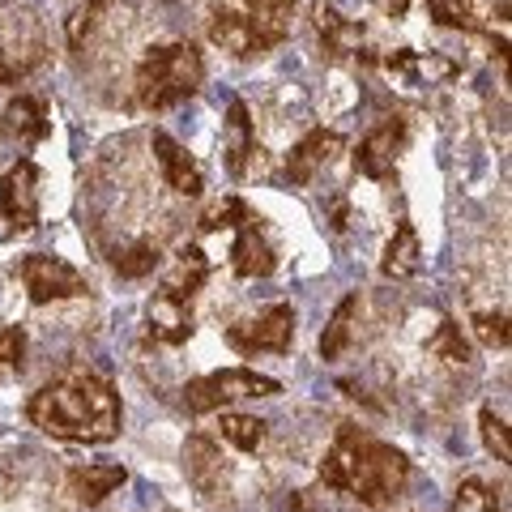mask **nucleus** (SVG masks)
Listing matches in <instances>:
<instances>
[{"instance_id": "1", "label": "nucleus", "mask_w": 512, "mask_h": 512, "mask_svg": "<svg viewBox=\"0 0 512 512\" xmlns=\"http://www.w3.org/2000/svg\"><path fill=\"white\" fill-rule=\"evenodd\" d=\"M26 419L64 444H107L120 436V393L94 372L60 376L26 402Z\"/></svg>"}, {"instance_id": "2", "label": "nucleus", "mask_w": 512, "mask_h": 512, "mask_svg": "<svg viewBox=\"0 0 512 512\" xmlns=\"http://www.w3.org/2000/svg\"><path fill=\"white\" fill-rule=\"evenodd\" d=\"M320 483L329 491L355 495L367 508H384L410 483V461L402 448L376 440L372 431H363L355 423H342L333 431V444L325 461H320Z\"/></svg>"}, {"instance_id": "3", "label": "nucleus", "mask_w": 512, "mask_h": 512, "mask_svg": "<svg viewBox=\"0 0 512 512\" xmlns=\"http://www.w3.org/2000/svg\"><path fill=\"white\" fill-rule=\"evenodd\" d=\"M205 82V60L197 52V43L188 39H175L163 47H150L137 64V77H133V94L146 111H167V107H180L188 103L192 94L201 90Z\"/></svg>"}, {"instance_id": "4", "label": "nucleus", "mask_w": 512, "mask_h": 512, "mask_svg": "<svg viewBox=\"0 0 512 512\" xmlns=\"http://www.w3.org/2000/svg\"><path fill=\"white\" fill-rule=\"evenodd\" d=\"M282 384L274 376H261L252 367H222V372L197 376L184 384V406L192 414H214L231 402H244V397H278Z\"/></svg>"}, {"instance_id": "5", "label": "nucleus", "mask_w": 512, "mask_h": 512, "mask_svg": "<svg viewBox=\"0 0 512 512\" xmlns=\"http://www.w3.org/2000/svg\"><path fill=\"white\" fill-rule=\"evenodd\" d=\"M18 278L26 286V299L43 308V303H64L90 291L86 274L77 265H69L64 256H47V252H30L18 261Z\"/></svg>"}, {"instance_id": "6", "label": "nucleus", "mask_w": 512, "mask_h": 512, "mask_svg": "<svg viewBox=\"0 0 512 512\" xmlns=\"http://www.w3.org/2000/svg\"><path fill=\"white\" fill-rule=\"evenodd\" d=\"M227 346L239 350V355H286L295 342V308L291 303H274V308L256 312L239 325H227Z\"/></svg>"}, {"instance_id": "7", "label": "nucleus", "mask_w": 512, "mask_h": 512, "mask_svg": "<svg viewBox=\"0 0 512 512\" xmlns=\"http://www.w3.org/2000/svg\"><path fill=\"white\" fill-rule=\"evenodd\" d=\"M39 167L22 158L0 175V222L5 231H35L39 227Z\"/></svg>"}, {"instance_id": "8", "label": "nucleus", "mask_w": 512, "mask_h": 512, "mask_svg": "<svg viewBox=\"0 0 512 512\" xmlns=\"http://www.w3.org/2000/svg\"><path fill=\"white\" fill-rule=\"evenodd\" d=\"M406 141H410V124H406L402 116L380 120L372 133L359 141V150H355V171L367 175V180H376V184H389L397 158H402V150H406Z\"/></svg>"}, {"instance_id": "9", "label": "nucleus", "mask_w": 512, "mask_h": 512, "mask_svg": "<svg viewBox=\"0 0 512 512\" xmlns=\"http://www.w3.org/2000/svg\"><path fill=\"white\" fill-rule=\"evenodd\" d=\"M231 269L239 278H269L278 269V252H274V239H269V231H265V218H256L252 210L235 227Z\"/></svg>"}, {"instance_id": "10", "label": "nucleus", "mask_w": 512, "mask_h": 512, "mask_svg": "<svg viewBox=\"0 0 512 512\" xmlns=\"http://www.w3.org/2000/svg\"><path fill=\"white\" fill-rule=\"evenodd\" d=\"M210 39L222 47V52H231L235 60H256V56H265L269 47H278L248 13H235V9H214Z\"/></svg>"}, {"instance_id": "11", "label": "nucleus", "mask_w": 512, "mask_h": 512, "mask_svg": "<svg viewBox=\"0 0 512 512\" xmlns=\"http://www.w3.org/2000/svg\"><path fill=\"white\" fill-rule=\"evenodd\" d=\"M384 73H393L397 82L406 86H440V82H453L461 73V64L444 52H410V47H397V52L380 56Z\"/></svg>"}, {"instance_id": "12", "label": "nucleus", "mask_w": 512, "mask_h": 512, "mask_svg": "<svg viewBox=\"0 0 512 512\" xmlns=\"http://www.w3.org/2000/svg\"><path fill=\"white\" fill-rule=\"evenodd\" d=\"M150 150L158 158V171H163L167 188H175L180 197H201V192H205V171H201L197 158L180 146V141H175L171 133H163V128H154V133H150Z\"/></svg>"}, {"instance_id": "13", "label": "nucleus", "mask_w": 512, "mask_h": 512, "mask_svg": "<svg viewBox=\"0 0 512 512\" xmlns=\"http://www.w3.org/2000/svg\"><path fill=\"white\" fill-rule=\"evenodd\" d=\"M184 474H188V483L205 495V500L222 495V487H227V478H231V466H227V453L218 448V440L188 436V444H184Z\"/></svg>"}, {"instance_id": "14", "label": "nucleus", "mask_w": 512, "mask_h": 512, "mask_svg": "<svg viewBox=\"0 0 512 512\" xmlns=\"http://www.w3.org/2000/svg\"><path fill=\"white\" fill-rule=\"evenodd\" d=\"M342 150V137L338 133H329V128H312L308 137H299L295 146H291V154H286V163H282V171H286V180H291L295 188H303V184H312L316 175H320V167H329V158Z\"/></svg>"}, {"instance_id": "15", "label": "nucleus", "mask_w": 512, "mask_h": 512, "mask_svg": "<svg viewBox=\"0 0 512 512\" xmlns=\"http://www.w3.org/2000/svg\"><path fill=\"white\" fill-rule=\"evenodd\" d=\"M316 39H320V52H325L329 60H363V43H367V30L359 22L342 18L338 9L329 5H316Z\"/></svg>"}, {"instance_id": "16", "label": "nucleus", "mask_w": 512, "mask_h": 512, "mask_svg": "<svg viewBox=\"0 0 512 512\" xmlns=\"http://www.w3.org/2000/svg\"><path fill=\"white\" fill-rule=\"evenodd\" d=\"M146 320H150V338L163 342V346H184L192 338V303L188 299H175L167 291H154L150 308H146Z\"/></svg>"}, {"instance_id": "17", "label": "nucleus", "mask_w": 512, "mask_h": 512, "mask_svg": "<svg viewBox=\"0 0 512 512\" xmlns=\"http://www.w3.org/2000/svg\"><path fill=\"white\" fill-rule=\"evenodd\" d=\"M222 154H227V171L235 180H244L252 158H256V128H252V116H248V103L235 99L227 107V124H222Z\"/></svg>"}, {"instance_id": "18", "label": "nucleus", "mask_w": 512, "mask_h": 512, "mask_svg": "<svg viewBox=\"0 0 512 512\" xmlns=\"http://www.w3.org/2000/svg\"><path fill=\"white\" fill-rule=\"evenodd\" d=\"M0 128H5L13 141H22V146H39V141L52 133V107L35 99V94H18V99L0 111Z\"/></svg>"}, {"instance_id": "19", "label": "nucleus", "mask_w": 512, "mask_h": 512, "mask_svg": "<svg viewBox=\"0 0 512 512\" xmlns=\"http://www.w3.org/2000/svg\"><path fill=\"white\" fill-rule=\"evenodd\" d=\"M128 483V470L116 466V461H94V466H73L69 470V487L77 495V504L99 508L107 495H116Z\"/></svg>"}, {"instance_id": "20", "label": "nucleus", "mask_w": 512, "mask_h": 512, "mask_svg": "<svg viewBox=\"0 0 512 512\" xmlns=\"http://www.w3.org/2000/svg\"><path fill=\"white\" fill-rule=\"evenodd\" d=\"M423 269V244H419V231L402 222V227L393 231V239L384 244V256H380V274L393 278V282H406Z\"/></svg>"}, {"instance_id": "21", "label": "nucleus", "mask_w": 512, "mask_h": 512, "mask_svg": "<svg viewBox=\"0 0 512 512\" xmlns=\"http://www.w3.org/2000/svg\"><path fill=\"white\" fill-rule=\"evenodd\" d=\"M205 278H210V261H205V252L197 244H184L180 252H175V265H171V274L163 278V286L158 291H167L175 299H188L205 286Z\"/></svg>"}, {"instance_id": "22", "label": "nucleus", "mask_w": 512, "mask_h": 512, "mask_svg": "<svg viewBox=\"0 0 512 512\" xmlns=\"http://www.w3.org/2000/svg\"><path fill=\"white\" fill-rule=\"evenodd\" d=\"M355 316H359V291H350L338 308H333L325 333H320V359L338 363L350 346H355Z\"/></svg>"}, {"instance_id": "23", "label": "nucleus", "mask_w": 512, "mask_h": 512, "mask_svg": "<svg viewBox=\"0 0 512 512\" xmlns=\"http://www.w3.org/2000/svg\"><path fill=\"white\" fill-rule=\"evenodd\" d=\"M248 18L265 30L274 43H282L291 35V13H295V0H244Z\"/></svg>"}, {"instance_id": "24", "label": "nucleus", "mask_w": 512, "mask_h": 512, "mask_svg": "<svg viewBox=\"0 0 512 512\" xmlns=\"http://www.w3.org/2000/svg\"><path fill=\"white\" fill-rule=\"evenodd\" d=\"M218 431H222V440L239 448V453H256V448L265 444V423L252 419V414H231V410H222Z\"/></svg>"}, {"instance_id": "25", "label": "nucleus", "mask_w": 512, "mask_h": 512, "mask_svg": "<svg viewBox=\"0 0 512 512\" xmlns=\"http://www.w3.org/2000/svg\"><path fill=\"white\" fill-rule=\"evenodd\" d=\"M427 355H436L444 363H470L474 350L466 342V333H461L457 320H440V329L427 338Z\"/></svg>"}, {"instance_id": "26", "label": "nucleus", "mask_w": 512, "mask_h": 512, "mask_svg": "<svg viewBox=\"0 0 512 512\" xmlns=\"http://www.w3.org/2000/svg\"><path fill=\"white\" fill-rule=\"evenodd\" d=\"M158 261H163V248L150 244V239H141V244L111 256V265H116L120 278H146V274H154V269H158Z\"/></svg>"}, {"instance_id": "27", "label": "nucleus", "mask_w": 512, "mask_h": 512, "mask_svg": "<svg viewBox=\"0 0 512 512\" xmlns=\"http://www.w3.org/2000/svg\"><path fill=\"white\" fill-rule=\"evenodd\" d=\"M427 13H431L436 26L478 30V0H427Z\"/></svg>"}, {"instance_id": "28", "label": "nucleus", "mask_w": 512, "mask_h": 512, "mask_svg": "<svg viewBox=\"0 0 512 512\" xmlns=\"http://www.w3.org/2000/svg\"><path fill=\"white\" fill-rule=\"evenodd\" d=\"M26 367V329L22 325H0V380L18 376Z\"/></svg>"}, {"instance_id": "29", "label": "nucleus", "mask_w": 512, "mask_h": 512, "mask_svg": "<svg viewBox=\"0 0 512 512\" xmlns=\"http://www.w3.org/2000/svg\"><path fill=\"white\" fill-rule=\"evenodd\" d=\"M244 218H248V205L244 201H239V197H222V201H214L210 210L197 218V227L201 231H235Z\"/></svg>"}, {"instance_id": "30", "label": "nucleus", "mask_w": 512, "mask_h": 512, "mask_svg": "<svg viewBox=\"0 0 512 512\" xmlns=\"http://www.w3.org/2000/svg\"><path fill=\"white\" fill-rule=\"evenodd\" d=\"M107 5H111V0H86V5L69 18V43L77 47V52H82V43L94 35V26H99V18L107 13Z\"/></svg>"}, {"instance_id": "31", "label": "nucleus", "mask_w": 512, "mask_h": 512, "mask_svg": "<svg viewBox=\"0 0 512 512\" xmlns=\"http://www.w3.org/2000/svg\"><path fill=\"white\" fill-rule=\"evenodd\" d=\"M478 427H483V444L495 453V461H508L512 448H508V423H504V414H495L487 406L483 414H478Z\"/></svg>"}, {"instance_id": "32", "label": "nucleus", "mask_w": 512, "mask_h": 512, "mask_svg": "<svg viewBox=\"0 0 512 512\" xmlns=\"http://www.w3.org/2000/svg\"><path fill=\"white\" fill-rule=\"evenodd\" d=\"M453 512H500V504H495V495L478 483V478H466V483L457 487Z\"/></svg>"}, {"instance_id": "33", "label": "nucleus", "mask_w": 512, "mask_h": 512, "mask_svg": "<svg viewBox=\"0 0 512 512\" xmlns=\"http://www.w3.org/2000/svg\"><path fill=\"white\" fill-rule=\"evenodd\" d=\"M474 333L487 350H508V316L504 312H478L474 316Z\"/></svg>"}, {"instance_id": "34", "label": "nucleus", "mask_w": 512, "mask_h": 512, "mask_svg": "<svg viewBox=\"0 0 512 512\" xmlns=\"http://www.w3.org/2000/svg\"><path fill=\"white\" fill-rule=\"evenodd\" d=\"M26 73H30V64H22V60H13V56L0 52V86H18Z\"/></svg>"}, {"instance_id": "35", "label": "nucleus", "mask_w": 512, "mask_h": 512, "mask_svg": "<svg viewBox=\"0 0 512 512\" xmlns=\"http://www.w3.org/2000/svg\"><path fill=\"white\" fill-rule=\"evenodd\" d=\"M380 9H384V18L402 22V18H406V13H410V0H380Z\"/></svg>"}]
</instances>
